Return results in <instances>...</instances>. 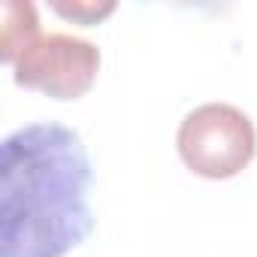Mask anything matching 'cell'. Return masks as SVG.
Wrapping results in <instances>:
<instances>
[{"mask_svg":"<svg viewBox=\"0 0 257 257\" xmlns=\"http://www.w3.org/2000/svg\"><path fill=\"white\" fill-rule=\"evenodd\" d=\"M0 155V257H64L91 236L94 170L76 131L28 124Z\"/></svg>","mask_w":257,"mask_h":257,"instance_id":"cell-1","label":"cell"},{"mask_svg":"<svg viewBox=\"0 0 257 257\" xmlns=\"http://www.w3.org/2000/svg\"><path fill=\"white\" fill-rule=\"evenodd\" d=\"M176 146L191 173L203 179H233L251 164L257 134L242 109L230 103H203L179 124Z\"/></svg>","mask_w":257,"mask_h":257,"instance_id":"cell-2","label":"cell"},{"mask_svg":"<svg viewBox=\"0 0 257 257\" xmlns=\"http://www.w3.org/2000/svg\"><path fill=\"white\" fill-rule=\"evenodd\" d=\"M100 70V49L82 37L46 34L31 43L13 64V79L22 88L43 91L55 100H79L91 91Z\"/></svg>","mask_w":257,"mask_h":257,"instance_id":"cell-3","label":"cell"},{"mask_svg":"<svg viewBox=\"0 0 257 257\" xmlns=\"http://www.w3.org/2000/svg\"><path fill=\"white\" fill-rule=\"evenodd\" d=\"M40 40V19L37 7L28 0H7L4 4V43H0V58L4 64H16L19 55Z\"/></svg>","mask_w":257,"mask_h":257,"instance_id":"cell-4","label":"cell"},{"mask_svg":"<svg viewBox=\"0 0 257 257\" xmlns=\"http://www.w3.org/2000/svg\"><path fill=\"white\" fill-rule=\"evenodd\" d=\"M52 10L76 25H85V28H94L100 25L106 16L115 13V4L112 0H52Z\"/></svg>","mask_w":257,"mask_h":257,"instance_id":"cell-5","label":"cell"}]
</instances>
